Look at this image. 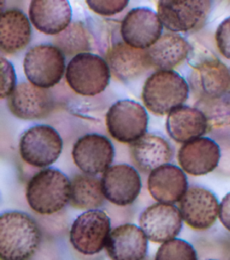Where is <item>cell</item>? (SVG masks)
I'll return each mask as SVG.
<instances>
[{"instance_id":"6da1fadb","label":"cell","mask_w":230,"mask_h":260,"mask_svg":"<svg viewBox=\"0 0 230 260\" xmlns=\"http://www.w3.org/2000/svg\"><path fill=\"white\" fill-rule=\"evenodd\" d=\"M41 240L40 228L27 213L11 210L1 214V260H29L36 253Z\"/></svg>"},{"instance_id":"7a4b0ae2","label":"cell","mask_w":230,"mask_h":260,"mask_svg":"<svg viewBox=\"0 0 230 260\" xmlns=\"http://www.w3.org/2000/svg\"><path fill=\"white\" fill-rule=\"evenodd\" d=\"M71 199V181L61 171L46 168L35 173L26 186V200L36 213L50 215L62 210Z\"/></svg>"},{"instance_id":"3957f363","label":"cell","mask_w":230,"mask_h":260,"mask_svg":"<svg viewBox=\"0 0 230 260\" xmlns=\"http://www.w3.org/2000/svg\"><path fill=\"white\" fill-rule=\"evenodd\" d=\"M189 85L172 69H159L145 81L142 99L145 107L157 116L170 113L187 100Z\"/></svg>"},{"instance_id":"277c9868","label":"cell","mask_w":230,"mask_h":260,"mask_svg":"<svg viewBox=\"0 0 230 260\" xmlns=\"http://www.w3.org/2000/svg\"><path fill=\"white\" fill-rule=\"evenodd\" d=\"M65 76L76 93L93 96L101 93L108 85L110 69L102 57L83 52L72 57L66 66Z\"/></svg>"},{"instance_id":"5b68a950","label":"cell","mask_w":230,"mask_h":260,"mask_svg":"<svg viewBox=\"0 0 230 260\" xmlns=\"http://www.w3.org/2000/svg\"><path fill=\"white\" fill-rule=\"evenodd\" d=\"M23 70L32 84L42 88L53 87L66 71L65 54L55 45L33 46L24 56Z\"/></svg>"},{"instance_id":"8992f818","label":"cell","mask_w":230,"mask_h":260,"mask_svg":"<svg viewBox=\"0 0 230 260\" xmlns=\"http://www.w3.org/2000/svg\"><path fill=\"white\" fill-rule=\"evenodd\" d=\"M110 232V218L104 211L85 210L71 225L70 243L80 254L95 255L105 248Z\"/></svg>"},{"instance_id":"52a82bcc","label":"cell","mask_w":230,"mask_h":260,"mask_svg":"<svg viewBox=\"0 0 230 260\" xmlns=\"http://www.w3.org/2000/svg\"><path fill=\"white\" fill-rule=\"evenodd\" d=\"M105 124L112 138L119 142L131 144L146 133L148 114L140 103L133 100H120L108 109Z\"/></svg>"},{"instance_id":"ba28073f","label":"cell","mask_w":230,"mask_h":260,"mask_svg":"<svg viewBox=\"0 0 230 260\" xmlns=\"http://www.w3.org/2000/svg\"><path fill=\"white\" fill-rule=\"evenodd\" d=\"M63 149V140L49 125H35L25 130L19 139V154L28 165L46 168L54 164Z\"/></svg>"},{"instance_id":"9c48e42d","label":"cell","mask_w":230,"mask_h":260,"mask_svg":"<svg viewBox=\"0 0 230 260\" xmlns=\"http://www.w3.org/2000/svg\"><path fill=\"white\" fill-rule=\"evenodd\" d=\"M211 0H158L157 14L163 26L173 32H185L206 20Z\"/></svg>"},{"instance_id":"30bf717a","label":"cell","mask_w":230,"mask_h":260,"mask_svg":"<svg viewBox=\"0 0 230 260\" xmlns=\"http://www.w3.org/2000/svg\"><path fill=\"white\" fill-rule=\"evenodd\" d=\"M72 157L80 171L95 176L104 173L111 166L114 149L112 143L105 136L87 133L74 143Z\"/></svg>"},{"instance_id":"8fae6325","label":"cell","mask_w":230,"mask_h":260,"mask_svg":"<svg viewBox=\"0 0 230 260\" xmlns=\"http://www.w3.org/2000/svg\"><path fill=\"white\" fill-rule=\"evenodd\" d=\"M162 27L156 12L147 7H137L126 14L120 32L126 44L138 49H148L161 37Z\"/></svg>"},{"instance_id":"7c38bea8","label":"cell","mask_w":230,"mask_h":260,"mask_svg":"<svg viewBox=\"0 0 230 260\" xmlns=\"http://www.w3.org/2000/svg\"><path fill=\"white\" fill-rule=\"evenodd\" d=\"M219 205L213 192L201 186H190L179 201V210L188 226L203 231L216 222Z\"/></svg>"},{"instance_id":"4fadbf2b","label":"cell","mask_w":230,"mask_h":260,"mask_svg":"<svg viewBox=\"0 0 230 260\" xmlns=\"http://www.w3.org/2000/svg\"><path fill=\"white\" fill-rule=\"evenodd\" d=\"M139 224L150 241L164 243L179 234L182 216L180 210L173 204L157 202L142 211Z\"/></svg>"},{"instance_id":"5bb4252c","label":"cell","mask_w":230,"mask_h":260,"mask_svg":"<svg viewBox=\"0 0 230 260\" xmlns=\"http://www.w3.org/2000/svg\"><path fill=\"white\" fill-rule=\"evenodd\" d=\"M189 82L199 99L223 98L230 86V69L214 56L206 57L194 64Z\"/></svg>"},{"instance_id":"9a60e30c","label":"cell","mask_w":230,"mask_h":260,"mask_svg":"<svg viewBox=\"0 0 230 260\" xmlns=\"http://www.w3.org/2000/svg\"><path fill=\"white\" fill-rule=\"evenodd\" d=\"M7 104L10 112L18 119L39 120L52 112L54 99L48 88L22 81L8 96Z\"/></svg>"},{"instance_id":"2e32d148","label":"cell","mask_w":230,"mask_h":260,"mask_svg":"<svg viewBox=\"0 0 230 260\" xmlns=\"http://www.w3.org/2000/svg\"><path fill=\"white\" fill-rule=\"evenodd\" d=\"M100 180L105 199L119 206L132 204L142 187L138 171L127 164L111 165Z\"/></svg>"},{"instance_id":"e0dca14e","label":"cell","mask_w":230,"mask_h":260,"mask_svg":"<svg viewBox=\"0 0 230 260\" xmlns=\"http://www.w3.org/2000/svg\"><path fill=\"white\" fill-rule=\"evenodd\" d=\"M218 143L209 137H198L181 145L177 153L180 168L193 176H202L214 171L220 160Z\"/></svg>"},{"instance_id":"ac0fdd59","label":"cell","mask_w":230,"mask_h":260,"mask_svg":"<svg viewBox=\"0 0 230 260\" xmlns=\"http://www.w3.org/2000/svg\"><path fill=\"white\" fill-rule=\"evenodd\" d=\"M147 185L150 195L157 202L170 204L179 202L188 188L184 171L169 162L152 170Z\"/></svg>"},{"instance_id":"d6986e66","label":"cell","mask_w":230,"mask_h":260,"mask_svg":"<svg viewBox=\"0 0 230 260\" xmlns=\"http://www.w3.org/2000/svg\"><path fill=\"white\" fill-rule=\"evenodd\" d=\"M148 240L140 226L124 223L111 230L105 249L111 260H145Z\"/></svg>"},{"instance_id":"ffe728a7","label":"cell","mask_w":230,"mask_h":260,"mask_svg":"<svg viewBox=\"0 0 230 260\" xmlns=\"http://www.w3.org/2000/svg\"><path fill=\"white\" fill-rule=\"evenodd\" d=\"M110 73L121 81H130L142 73L150 66L147 49L134 48L125 42L112 45L105 56Z\"/></svg>"},{"instance_id":"44dd1931","label":"cell","mask_w":230,"mask_h":260,"mask_svg":"<svg viewBox=\"0 0 230 260\" xmlns=\"http://www.w3.org/2000/svg\"><path fill=\"white\" fill-rule=\"evenodd\" d=\"M28 14L39 31L56 36L71 23L72 8L68 0H31Z\"/></svg>"},{"instance_id":"7402d4cb","label":"cell","mask_w":230,"mask_h":260,"mask_svg":"<svg viewBox=\"0 0 230 260\" xmlns=\"http://www.w3.org/2000/svg\"><path fill=\"white\" fill-rule=\"evenodd\" d=\"M165 126L168 135L179 143L201 137L210 128L205 114L200 109L184 105L167 114Z\"/></svg>"},{"instance_id":"603a6c76","label":"cell","mask_w":230,"mask_h":260,"mask_svg":"<svg viewBox=\"0 0 230 260\" xmlns=\"http://www.w3.org/2000/svg\"><path fill=\"white\" fill-rule=\"evenodd\" d=\"M130 152L136 167L143 172H151L155 168L169 162L173 155L169 142L155 133H145L131 143Z\"/></svg>"},{"instance_id":"cb8c5ba5","label":"cell","mask_w":230,"mask_h":260,"mask_svg":"<svg viewBox=\"0 0 230 260\" xmlns=\"http://www.w3.org/2000/svg\"><path fill=\"white\" fill-rule=\"evenodd\" d=\"M30 19L19 9L5 10L0 16V47L7 54L16 53L30 42Z\"/></svg>"},{"instance_id":"d4e9b609","label":"cell","mask_w":230,"mask_h":260,"mask_svg":"<svg viewBox=\"0 0 230 260\" xmlns=\"http://www.w3.org/2000/svg\"><path fill=\"white\" fill-rule=\"evenodd\" d=\"M191 48L189 43L177 32H166L147 49L151 66L172 69L187 58Z\"/></svg>"},{"instance_id":"484cf974","label":"cell","mask_w":230,"mask_h":260,"mask_svg":"<svg viewBox=\"0 0 230 260\" xmlns=\"http://www.w3.org/2000/svg\"><path fill=\"white\" fill-rule=\"evenodd\" d=\"M105 200L101 180L96 176L78 174L71 181L70 204L79 209H97Z\"/></svg>"},{"instance_id":"4316f807","label":"cell","mask_w":230,"mask_h":260,"mask_svg":"<svg viewBox=\"0 0 230 260\" xmlns=\"http://www.w3.org/2000/svg\"><path fill=\"white\" fill-rule=\"evenodd\" d=\"M53 43L68 56L92 50L90 34L81 21L71 22L63 31L54 37Z\"/></svg>"},{"instance_id":"83f0119b","label":"cell","mask_w":230,"mask_h":260,"mask_svg":"<svg viewBox=\"0 0 230 260\" xmlns=\"http://www.w3.org/2000/svg\"><path fill=\"white\" fill-rule=\"evenodd\" d=\"M196 107L206 116L209 127L219 128L230 125V105L223 98L199 99Z\"/></svg>"},{"instance_id":"f1b7e54d","label":"cell","mask_w":230,"mask_h":260,"mask_svg":"<svg viewBox=\"0 0 230 260\" xmlns=\"http://www.w3.org/2000/svg\"><path fill=\"white\" fill-rule=\"evenodd\" d=\"M155 260H198L194 247L181 239H171L161 244Z\"/></svg>"},{"instance_id":"f546056e","label":"cell","mask_w":230,"mask_h":260,"mask_svg":"<svg viewBox=\"0 0 230 260\" xmlns=\"http://www.w3.org/2000/svg\"><path fill=\"white\" fill-rule=\"evenodd\" d=\"M88 7L102 16H111L123 11L129 0H85Z\"/></svg>"},{"instance_id":"4dcf8cb0","label":"cell","mask_w":230,"mask_h":260,"mask_svg":"<svg viewBox=\"0 0 230 260\" xmlns=\"http://www.w3.org/2000/svg\"><path fill=\"white\" fill-rule=\"evenodd\" d=\"M16 85V75L12 64L4 57H1V99L8 98Z\"/></svg>"},{"instance_id":"1f68e13d","label":"cell","mask_w":230,"mask_h":260,"mask_svg":"<svg viewBox=\"0 0 230 260\" xmlns=\"http://www.w3.org/2000/svg\"><path fill=\"white\" fill-rule=\"evenodd\" d=\"M215 40L219 52L226 59L230 60V16L219 24L215 34Z\"/></svg>"},{"instance_id":"d6a6232c","label":"cell","mask_w":230,"mask_h":260,"mask_svg":"<svg viewBox=\"0 0 230 260\" xmlns=\"http://www.w3.org/2000/svg\"><path fill=\"white\" fill-rule=\"evenodd\" d=\"M219 218L221 223L230 231V192L224 196L219 205Z\"/></svg>"},{"instance_id":"836d02e7","label":"cell","mask_w":230,"mask_h":260,"mask_svg":"<svg viewBox=\"0 0 230 260\" xmlns=\"http://www.w3.org/2000/svg\"><path fill=\"white\" fill-rule=\"evenodd\" d=\"M224 99H225V100L227 101V103L230 105V86H229V88H228L226 94L224 95Z\"/></svg>"},{"instance_id":"e575fe53","label":"cell","mask_w":230,"mask_h":260,"mask_svg":"<svg viewBox=\"0 0 230 260\" xmlns=\"http://www.w3.org/2000/svg\"><path fill=\"white\" fill-rule=\"evenodd\" d=\"M208 260H214V259H208Z\"/></svg>"}]
</instances>
